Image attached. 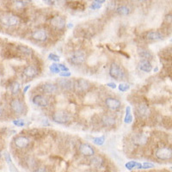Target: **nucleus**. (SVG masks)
<instances>
[{
  "label": "nucleus",
  "mask_w": 172,
  "mask_h": 172,
  "mask_svg": "<svg viewBox=\"0 0 172 172\" xmlns=\"http://www.w3.org/2000/svg\"><path fill=\"white\" fill-rule=\"evenodd\" d=\"M15 145L20 149H25L29 145L30 141L27 137L25 136H17L14 140Z\"/></svg>",
  "instance_id": "10"
},
{
  "label": "nucleus",
  "mask_w": 172,
  "mask_h": 172,
  "mask_svg": "<svg viewBox=\"0 0 172 172\" xmlns=\"http://www.w3.org/2000/svg\"><path fill=\"white\" fill-rule=\"evenodd\" d=\"M105 142V138L104 137H97L93 139V143L97 145H102Z\"/></svg>",
  "instance_id": "30"
},
{
  "label": "nucleus",
  "mask_w": 172,
  "mask_h": 172,
  "mask_svg": "<svg viewBox=\"0 0 172 172\" xmlns=\"http://www.w3.org/2000/svg\"><path fill=\"white\" fill-rule=\"evenodd\" d=\"M170 42H172V38H170Z\"/></svg>",
  "instance_id": "46"
},
{
  "label": "nucleus",
  "mask_w": 172,
  "mask_h": 172,
  "mask_svg": "<svg viewBox=\"0 0 172 172\" xmlns=\"http://www.w3.org/2000/svg\"><path fill=\"white\" fill-rule=\"evenodd\" d=\"M79 152L86 157H93L95 155V151H94L93 147L90 145L86 144V143L80 145Z\"/></svg>",
  "instance_id": "8"
},
{
  "label": "nucleus",
  "mask_w": 172,
  "mask_h": 172,
  "mask_svg": "<svg viewBox=\"0 0 172 172\" xmlns=\"http://www.w3.org/2000/svg\"><path fill=\"white\" fill-rule=\"evenodd\" d=\"M24 74L29 79H33L35 77H36L38 74V71L35 69V67H34L32 65H28L24 68Z\"/></svg>",
  "instance_id": "15"
},
{
  "label": "nucleus",
  "mask_w": 172,
  "mask_h": 172,
  "mask_svg": "<svg viewBox=\"0 0 172 172\" xmlns=\"http://www.w3.org/2000/svg\"><path fill=\"white\" fill-rule=\"evenodd\" d=\"M14 125L17 126H24L25 125V121L24 120H15L13 121Z\"/></svg>",
  "instance_id": "35"
},
{
  "label": "nucleus",
  "mask_w": 172,
  "mask_h": 172,
  "mask_svg": "<svg viewBox=\"0 0 172 172\" xmlns=\"http://www.w3.org/2000/svg\"><path fill=\"white\" fill-rule=\"evenodd\" d=\"M42 90L47 94H53L57 91V86L51 83H46L42 85Z\"/></svg>",
  "instance_id": "19"
},
{
  "label": "nucleus",
  "mask_w": 172,
  "mask_h": 172,
  "mask_svg": "<svg viewBox=\"0 0 172 172\" xmlns=\"http://www.w3.org/2000/svg\"><path fill=\"white\" fill-rule=\"evenodd\" d=\"M49 69L52 72H53V73H59V72H60V71L59 69V67H58V65L55 64V63H53V64H52L51 65H49Z\"/></svg>",
  "instance_id": "32"
},
{
  "label": "nucleus",
  "mask_w": 172,
  "mask_h": 172,
  "mask_svg": "<svg viewBox=\"0 0 172 172\" xmlns=\"http://www.w3.org/2000/svg\"><path fill=\"white\" fill-rule=\"evenodd\" d=\"M75 88L78 91L80 92H84V91H87L90 87V84L89 83L88 81H86L85 79H78L76 82H75Z\"/></svg>",
  "instance_id": "9"
},
{
  "label": "nucleus",
  "mask_w": 172,
  "mask_h": 172,
  "mask_svg": "<svg viewBox=\"0 0 172 172\" xmlns=\"http://www.w3.org/2000/svg\"><path fill=\"white\" fill-rule=\"evenodd\" d=\"M35 172H47V170H46V168H38L37 170H35Z\"/></svg>",
  "instance_id": "40"
},
{
  "label": "nucleus",
  "mask_w": 172,
  "mask_h": 172,
  "mask_svg": "<svg viewBox=\"0 0 172 172\" xmlns=\"http://www.w3.org/2000/svg\"><path fill=\"white\" fill-rule=\"evenodd\" d=\"M125 166L126 169L128 170H134V169H137V170H141L143 169V164H141L140 163L138 162H135V161H130V162H127L126 163Z\"/></svg>",
  "instance_id": "21"
},
{
  "label": "nucleus",
  "mask_w": 172,
  "mask_h": 172,
  "mask_svg": "<svg viewBox=\"0 0 172 172\" xmlns=\"http://www.w3.org/2000/svg\"><path fill=\"white\" fill-rule=\"evenodd\" d=\"M116 12L121 16H126V15L130 14L131 9L126 5H121L116 9Z\"/></svg>",
  "instance_id": "23"
},
{
  "label": "nucleus",
  "mask_w": 172,
  "mask_h": 172,
  "mask_svg": "<svg viewBox=\"0 0 172 172\" xmlns=\"http://www.w3.org/2000/svg\"><path fill=\"white\" fill-rule=\"evenodd\" d=\"M32 37L34 40L38 42H45L47 39V33L44 29H37L34 31L32 34Z\"/></svg>",
  "instance_id": "13"
},
{
  "label": "nucleus",
  "mask_w": 172,
  "mask_h": 172,
  "mask_svg": "<svg viewBox=\"0 0 172 172\" xmlns=\"http://www.w3.org/2000/svg\"><path fill=\"white\" fill-rule=\"evenodd\" d=\"M27 3L26 1H21V0H17V1H13V5L15 6L16 9H24V7L27 5Z\"/></svg>",
  "instance_id": "29"
},
{
  "label": "nucleus",
  "mask_w": 172,
  "mask_h": 172,
  "mask_svg": "<svg viewBox=\"0 0 172 172\" xmlns=\"http://www.w3.org/2000/svg\"><path fill=\"white\" fill-rule=\"evenodd\" d=\"M139 68H140V71H142L144 72H150L152 69V65L149 60H142L139 63Z\"/></svg>",
  "instance_id": "17"
},
{
  "label": "nucleus",
  "mask_w": 172,
  "mask_h": 172,
  "mask_svg": "<svg viewBox=\"0 0 172 172\" xmlns=\"http://www.w3.org/2000/svg\"><path fill=\"white\" fill-rule=\"evenodd\" d=\"M51 25L58 30H61L65 27V19L61 16H55L50 21Z\"/></svg>",
  "instance_id": "7"
},
{
  "label": "nucleus",
  "mask_w": 172,
  "mask_h": 172,
  "mask_svg": "<svg viewBox=\"0 0 172 172\" xmlns=\"http://www.w3.org/2000/svg\"><path fill=\"white\" fill-rule=\"evenodd\" d=\"M48 60L54 61V62H59L60 61V57L54 54V53H49L48 54Z\"/></svg>",
  "instance_id": "33"
},
{
  "label": "nucleus",
  "mask_w": 172,
  "mask_h": 172,
  "mask_svg": "<svg viewBox=\"0 0 172 172\" xmlns=\"http://www.w3.org/2000/svg\"><path fill=\"white\" fill-rule=\"evenodd\" d=\"M33 103L39 107H47L48 105V100L42 95H36L33 97Z\"/></svg>",
  "instance_id": "12"
},
{
  "label": "nucleus",
  "mask_w": 172,
  "mask_h": 172,
  "mask_svg": "<svg viewBox=\"0 0 172 172\" xmlns=\"http://www.w3.org/2000/svg\"><path fill=\"white\" fill-rule=\"evenodd\" d=\"M170 170H172V167H170Z\"/></svg>",
  "instance_id": "47"
},
{
  "label": "nucleus",
  "mask_w": 172,
  "mask_h": 172,
  "mask_svg": "<svg viewBox=\"0 0 172 172\" xmlns=\"http://www.w3.org/2000/svg\"><path fill=\"white\" fill-rule=\"evenodd\" d=\"M155 156L159 160H169L172 158V149L170 147H160L156 151Z\"/></svg>",
  "instance_id": "3"
},
{
  "label": "nucleus",
  "mask_w": 172,
  "mask_h": 172,
  "mask_svg": "<svg viewBox=\"0 0 172 172\" xmlns=\"http://www.w3.org/2000/svg\"><path fill=\"white\" fill-rule=\"evenodd\" d=\"M67 27H68V28H71V27H73V24H68V25H67Z\"/></svg>",
  "instance_id": "44"
},
{
  "label": "nucleus",
  "mask_w": 172,
  "mask_h": 172,
  "mask_svg": "<svg viewBox=\"0 0 172 172\" xmlns=\"http://www.w3.org/2000/svg\"><path fill=\"white\" fill-rule=\"evenodd\" d=\"M17 49L19 50V52H21L22 53H24L25 55H31L32 54V49L29 48L27 46H24V45H19L17 47Z\"/></svg>",
  "instance_id": "25"
},
{
  "label": "nucleus",
  "mask_w": 172,
  "mask_h": 172,
  "mask_svg": "<svg viewBox=\"0 0 172 172\" xmlns=\"http://www.w3.org/2000/svg\"><path fill=\"white\" fill-rule=\"evenodd\" d=\"M44 2H45V3H49V5H53V3H54L53 1H47V0L44 1Z\"/></svg>",
  "instance_id": "43"
},
{
  "label": "nucleus",
  "mask_w": 172,
  "mask_h": 172,
  "mask_svg": "<svg viewBox=\"0 0 172 172\" xmlns=\"http://www.w3.org/2000/svg\"><path fill=\"white\" fill-rule=\"evenodd\" d=\"M9 106H10L11 110L17 115H22L24 113V105L20 99H17V98L12 99L9 102Z\"/></svg>",
  "instance_id": "6"
},
{
  "label": "nucleus",
  "mask_w": 172,
  "mask_h": 172,
  "mask_svg": "<svg viewBox=\"0 0 172 172\" xmlns=\"http://www.w3.org/2000/svg\"><path fill=\"white\" fill-rule=\"evenodd\" d=\"M1 23L6 26H15L20 23V18L13 14H6L1 16Z\"/></svg>",
  "instance_id": "5"
},
{
  "label": "nucleus",
  "mask_w": 172,
  "mask_h": 172,
  "mask_svg": "<svg viewBox=\"0 0 172 172\" xmlns=\"http://www.w3.org/2000/svg\"><path fill=\"white\" fill-rule=\"evenodd\" d=\"M9 90H10L11 93L13 94V95H16V94H18L19 91H20V84H19L18 82H16V81L12 82L11 84H10Z\"/></svg>",
  "instance_id": "26"
},
{
  "label": "nucleus",
  "mask_w": 172,
  "mask_h": 172,
  "mask_svg": "<svg viewBox=\"0 0 172 172\" xmlns=\"http://www.w3.org/2000/svg\"><path fill=\"white\" fill-rule=\"evenodd\" d=\"M90 165L95 169H100L103 165V159L100 156H93L90 159Z\"/></svg>",
  "instance_id": "16"
},
{
  "label": "nucleus",
  "mask_w": 172,
  "mask_h": 172,
  "mask_svg": "<svg viewBox=\"0 0 172 172\" xmlns=\"http://www.w3.org/2000/svg\"><path fill=\"white\" fill-rule=\"evenodd\" d=\"M44 121H43V122H42V125H45V126H49V125H50V124H49V123L47 122V119H46V120H44Z\"/></svg>",
  "instance_id": "42"
},
{
  "label": "nucleus",
  "mask_w": 172,
  "mask_h": 172,
  "mask_svg": "<svg viewBox=\"0 0 172 172\" xmlns=\"http://www.w3.org/2000/svg\"><path fill=\"white\" fill-rule=\"evenodd\" d=\"M105 104L107 106L108 108L111 109V110H117L121 108V102L114 97H108L105 100Z\"/></svg>",
  "instance_id": "11"
},
{
  "label": "nucleus",
  "mask_w": 172,
  "mask_h": 172,
  "mask_svg": "<svg viewBox=\"0 0 172 172\" xmlns=\"http://www.w3.org/2000/svg\"><path fill=\"white\" fill-rule=\"evenodd\" d=\"M107 86H108L109 88H111V89H115L116 88V84H115V83H108L107 84Z\"/></svg>",
  "instance_id": "39"
},
{
  "label": "nucleus",
  "mask_w": 172,
  "mask_h": 172,
  "mask_svg": "<svg viewBox=\"0 0 172 172\" xmlns=\"http://www.w3.org/2000/svg\"><path fill=\"white\" fill-rule=\"evenodd\" d=\"M57 65H58V67L60 71H69V69L65 65H63V64H57Z\"/></svg>",
  "instance_id": "37"
},
{
  "label": "nucleus",
  "mask_w": 172,
  "mask_h": 172,
  "mask_svg": "<svg viewBox=\"0 0 172 172\" xmlns=\"http://www.w3.org/2000/svg\"><path fill=\"white\" fill-rule=\"evenodd\" d=\"M57 84L64 90H70L73 87V83L70 79H60L57 81Z\"/></svg>",
  "instance_id": "14"
},
{
  "label": "nucleus",
  "mask_w": 172,
  "mask_h": 172,
  "mask_svg": "<svg viewBox=\"0 0 172 172\" xmlns=\"http://www.w3.org/2000/svg\"><path fill=\"white\" fill-rule=\"evenodd\" d=\"M133 121V115L131 114V107L127 106L126 108V115L124 118V122L126 124H129Z\"/></svg>",
  "instance_id": "28"
},
{
  "label": "nucleus",
  "mask_w": 172,
  "mask_h": 172,
  "mask_svg": "<svg viewBox=\"0 0 172 172\" xmlns=\"http://www.w3.org/2000/svg\"><path fill=\"white\" fill-rule=\"evenodd\" d=\"M147 141V137L144 134H138L135 135L134 138V143H135L136 145H144L146 143Z\"/></svg>",
  "instance_id": "20"
},
{
  "label": "nucleus",
  "mask_w": 172,
  "mask_h": 172,
  "mask_svg": "<svg viewBox=\"0 0 172 172\" xmlns=\"http://www.w3.org/2000/svg\"><path fill=\"white\" fill-rule=\"evenodd\" d=\"M163 35L161 33L158 32V31H151L146 35V38L148 39L149 41H153V42L163 40Z\"/></svg>",
  "instance_id": "18"
},
{
  "label": "nucleus",
  "mask_w": 172,
  "mask_h": 172,
  "mask_svg": "<svg viewBox=\"0 0 172 172\" xmlns=\"http://www.w3.org/2000/svg\"><path fill=\"white\" fill-rule=\"evenodd\" d=\"M148 112V107L145 103H140V105L137 108V113L140 115V116H145L147 115Z\"/></svg>",
  "instance_id": "24"
},
{
  "label": "nucleus",
  "mask_w": 172,
  "mask_h": 172,
  "mask_svg": "<svg viewBox=\"0 0 172 172\" xmlns=\"http://www.w3.org/2000/svg\"><path fill=\"white\" fill-rule=\"evenodd\" d=\"M29 88H30V85H29V84H28V85H26V86H25V87H24V94L26 93V92L28 91V90Z\"/></svg>",
  "instance_id": "41"
},
{
  "label": "nucleus",
  "mask_w": 172,
  "mask_h": 172,
  "mask_svg": "<svg viewBox=\"0 0 172 172\" xmlns=\"http://www.w3.org/2000/svg\"><path fill=\"white\" fill-rule=\"evenodd\" d=\"M139 54L141 58H143L145 60H148V59H152V53L146 49H140L139 51Z\"/></svg>",
  "instance_id": "27"
},
{
  "label": "nucleus",
  "mask_w": 172,
  "mask_h": 172,
  "mask_svg": "<svg viewBox=\"0 0 172 172\" xmlns=\"http://www.w3.org/2000/svg\"><path fill=\"white\" fill-rule=\"evenodd\" d=\"M118 89H119V90H120V91L125 92V91H127V90L130 89V85L127 84H124V83H122V84H119Z\"/></svg>",
  "instance_id": "31"
},
{
  "label": "nucleus",
  "mask_w": 172,
  "mask_h": 172,
  "mask_svg": "<svg viewBox=\"0 0 172 172\" xmlns=\"http://www.w3.org/2000/svg\"><path fill=\"white\" fill-rule=\"evenodd\" d=\"M102 122L105 126H112L113 125H115V121L114 118H112L109 115H103L102 118Z\"/></svg>",
  "instance_id": "22"
},
{
  "label": "nucleus",
  "mask_w": 172,
  "mask_h": 172,
  "mask_svg": "<svg viewBox=\"0 0 172 172\" xmlns=\"http://www.w3.org/2000/svg\"><path fill=\"white\" fill-rule=\"evenodd\" d=\"M52 120L58 124H65L68 121H70L71 115L70 114H68L65 110H59L53 114Z\"/></svg>",
  "instance_id": "1"
},
{
  "label": "nucleus",
  "mask_w": 172,
  "mask_h": 172,
  "mask_svg": "<svg viewBox=\"0 0 172 172\" xmlns=\"http://www.w3.org/2000/svg\"><path fill=\"white\" fill-rule=\"evenodd\" d=\"M109 75L113 79L121 80L124 78V71L117 63H112L109 67Z\"/></svg>",
  "instance_id": "2"
},
{
  "label": "nucleus",
  "mask_w": 172,
  "mask_h": 172,
  "mask_svg": "<svg viewBox=\"0 0 172 172\" xmlns=\"http://www.w3.org/2000/svg\"><path fill=\"white\" fill-rule=\"evenodd\" d=\"M158 71V67H156V68L154 69V71Z\"/></svg>",
  "instance_id": "45"
},
{
  "label": "nucleus",
  "mask_w": 172,
  "mask_h": 172,
  "mask_svg": "<svg viewBox=\"0 0 172 172\" xmlns=\"http://www.w3.org/2000/svg\"><path fill=\"white\" fill-rule=\"evenodd\" d=\"M60 77H65V78H68V77L71 76V72L70 71H63V72L60 73Z\"/></svg>",
  "instance_id": "38"
},
{
  "label": "nucleus",
  "mask_w": 172,
  "mask_h": 172,
  "mask_svg": "<svg viewBox=\"0 0 172 172\" xmlns=\"http://www.w3.org/2000/svg\"><path fill=\"white\" fill-rule=\"evenodd\" d=\"M155 167V165H154L153 163H148V162H145L143 163V169H152V168H154Z\"/></svg>",
  "instance_id": "36"
},
{
  "label": "nucleus",
  "mask_w": 172,
  "mask_h": 172,
  "mask_svg": "<svg viewBox=\"0 0 172 172\" xmlns=\"http://www.w3.org/2000/svg\"><path fill=\"white\" fill-rule=\"evenodd\" d=\"M86 59V55L83 51H75L71 54L69 61L75 65H79L83 64Z\"/></svg>",
  "instance_id": "4"
},
{
  "label": "nucleus",
  "mask_w": 172,
  "mask_h": 172,
  "mask_svg": "<svg viewBox=\"0 0 172 172\" xmlns=\"http://www.w3.org/2000/svg\"><path fill=\"white\" fill-rule=\"evenodd\" d=\"M101 7H102V5L97 3V1H94L93 3L91 4V5H90V8L93 9H100Z\"/></svg>",
  "instance_id": "34"
}]
</instances>
